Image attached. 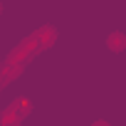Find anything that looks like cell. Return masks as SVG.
<instances>
[{"mask_svg": "<svg viewBox=\"0 0 126 126\" xmlns=\"http://www.w3.org/2000/svg\"><path fill=\"white\" fill-rule=\"evenodd\" d=\"M35 40H37L40 49H47V47L54 45V40H57V30H54V27H40V30L35 32Z\"/></svg>", "mask_w": 126, "mask_h": 126, "instance_id": "1", "label": "cell"}, {"mask_svg": "<svg viewBox=\"0 0 126 126\" xmlns=\"http://www.w3.org/2000/svg\"><path fill=\"white\" fill-rule=\"evenodd\" d=\"M22 119H25V116H22V114L10 104L3 114H0V126H20V121H22Z\"/></svg>", "mask_w": 126, "mask_h": 126, "instance_id": "2", "label": "cell"}, {"mask_svg": "<svg viewBox=\"0 0 126 126\" xmlns=\"http://www.w3.org/2000/svg\"><path fill=\"white\" fill-rule=\"evenodd\" d=\"M106 47H109L111 52H124V49H126V35H124V32H111V35L106 37Z\"/></svg>", "mask_w": 126, "mask_h": 126, "instance_id": "3", "label": "cell"}, {"mask_svg": "<svg viewBox=\"0 0 126 126\" xmlns=\"http://www.w3.org/2000/svg\"><path fill=\"white\" fill-rule=\"evenodd\" d=\"M13 106H15V109H17V111H20L22 116H25V114H27V111L32 109V104H30V99H25V96H22V99H15V101H13Z\"/></svg>", "mask_w": 126, "mask_h": 126, "instance_id": "4", "label": "cell"}, {"mask_svg": "<svg viewBox=\"0 0 126 126\" xmlns=\"http://www.w3.org/2000/svg\"><path fill=\"white\" fill-rule=\"evenodd\" d=\"M94 126H109V124H106V121H96Z\"/></svg>", "mask_w": 126, "mask_h": 126, "instance_id": "5", "label": "cell"}]
</instances>
